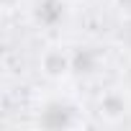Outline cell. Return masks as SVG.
<instances>
[{"label": "cell", "instance_id": "cell-2", "mask_svg": "<svg viewBox=\"0 0 131 131\" xmlns=\"http://www.w3.org/2000/svg\"><path fill=\"white\" fill-rule=\"evenodd\" d=\"M23 13L36 31L54 36L70 26L75 16V0H26Z\"/></svg>", "mask_w": 131, "mask_h": 131}, {"label": "cell", "instance_id": "cell-5", "mask_svg": "<svg viewBox=\"0 0 131 131\" xmlns=\"http://www.w3.org/2000/svg\"><path fill=\"white\" fill-rule=\"evenodd\" d=\"M72 59H75V80H95L103 67H105V49L98 46V44H77L72 46Z\"/></svg>", "mask_w": 131, "mask_h": 131}, {"label": "cell", "instance_id": "cell-4", "mask_svg": "<svg viewBox=\"0 0 131 131\" xmlns=\"http://www.w3.org/2000/svg\"><path fill=\"white\" fill-rule=\"evenodd\" d=\"M131 111V93L123 85H108L103 88L95 100H93V123H103V126H118L126 121Z\"/></svg>", "mask_w": 131, "mask_h": 131}, {"label": "cell", "instance_id": "cell-1", "mask_svg": "<svg viewBox=\"0 0 131 131\" xmlns=\"http://www.w3.org/2000/svg\"><path fill=\"white\" fill-rule=\"evenodd\" d=\"M34 126L39 128H82L93 126V113L82 103V98L67 85L44 88L31 105Z\"/></svg>", "mask_w": 131, "mask_h": 131}, {"label": "cell", "instance_id": "cell-3", "mask_svg": "<svg viewBox=\"0 0 131 131\" xmlns=\"http://www.w3.org/2000/svg\"><path fill=\"white\" fill-rule=\"evenodd\" d=\"M39 75L49 85H67L75 80V59L72 46L64 41H51L39 54Z\"/></svg>", "mask_w": 131, "mask_h": 131}, {"label": "cell", "instance_id": "cell-6", "mask_svg": "<svg viewBox=\"0 0 131 131\" xmlns=\"http://www.w3.org/2000/svg\"><path fill=\"white\" fill-rule=\"evenodd\" d=\"M108 3H111V8L116 10L118 18L131 21V0H108Z\"/></svg>", "mask_w": 131, "mask_h": 131}, {"label": "cell", "instance_id": "cell-7", "mask_svg": "<svg viewBox=\"0 0 131 131\" xmlns=\"http://www.w3.org/2000/svg\"><path fill=\"white\" fill-rule=\"evenodd\" d=\"M23 5H26V0H3L5 16H10V13H16V10H23Z\"/></svg>", "mask_w": 131, "mask_h": 131}, {"label": "cell", "instance_id": "cell-8", "mask_svg": "<svg viewBox=\"0 0 131 131\" xmlns=\"http://www.w3.org/2000/svg\"><path fill=\"white\" fill-rule=\"evenodd\" d=\"M121 85L131 93V59L126 62V67H123V75H121Z\"/></svg>", "mask_w": 131, "mask_h": 131}]
</instances>
